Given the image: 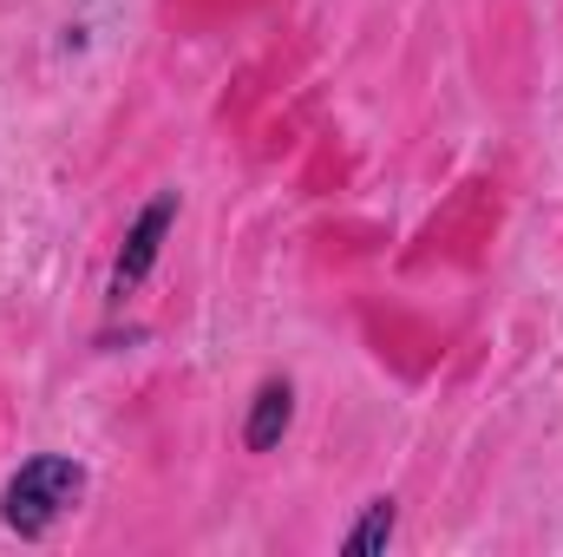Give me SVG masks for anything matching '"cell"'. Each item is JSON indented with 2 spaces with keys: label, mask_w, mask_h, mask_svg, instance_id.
I'll return each instance as SVG.
<instances>
[{
  "label": "cell",
  "mask_w": 563,
  "mask_h": 557,
  "mask_svg": "<svg viewBox=\"0 0 563 557\" xmlns=\"http://www.w3.org/2000/svg\"><path fill=\"white\" fill-rule=\"evenodd\" d=\"M79 492H86V466L66 459V452H40V459H26V466L7 479L0 518H7V532H20V538H46V532L79 505Z\"/></svg>",
  "instance_id": "1"
},
{
  "label": "cell",
  "mask_w": 563,
  "mask_h": 557,
  "mask_svg": "<svg viewBox=\"0 0 563 557\" xmlns=\"http://www.w3.org/2000/svg\"><path fill=\"white\" fill-rule=\"evenodd\" d=\"M170 223H177V197H170V190H164V197H151L139 217H132L125 250H119V263H112V295H125V288H139V282L151 276V263H157V250H164Z\"/></svg>",
  "instance_id": "2"
},
{
  "label": "cell",
  "mask_w": 563,
  "mask_h": 557,
  "mask_svg": "<svg viewBox=\"0 0 563 557\" xmlns=\"http://www.w3.org/2000/svg\"><path fill=\"white\" fill-rule=\"evenodd\" d=\"M288 426H295V387L288 381H263L256 401H250V419H243V446L250 452H276Z\"/></svg>",
  "instance_id": "3"
},
{
  "label": "cell",
  "mask_w": 563,
  "mask_h": 557,
  "mask_svg": "<svg viewBox=\"0 0 563 557\" xmlns=\"http://www.w3.org/2000/svg\"><path fill=\"white\" fill-rule=\"evenodd\" d=\"M394 525H400V505H394V499H374V505H367V518H361V525L347 532V557H374V551H387Z\"/></svg>",
  "instance_id": "4"
}]
</instances>
